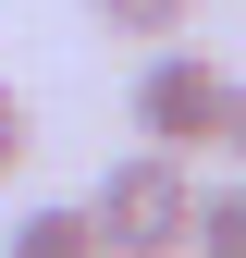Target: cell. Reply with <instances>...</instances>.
<instances>
[{"mask_svg":"<svg viewBox=\"0 0 246 258\" xmlns=\"http://www.w3.org/2000/svg\"><path fill=\"white\" fill-rule=\"evenodd\" d=\"M184 221H197V172L184 160H111L99 197H86V234H99V258H184Z\"/></svg>","mask_w":246,"mask_h":258,"instance_id":"6da1fadb","label":"cell"},{"mask_svg":"<svg viewBox=\"0 0 246 258\" xmlns=\"http://www.w3.org/2000/svg\"><path fill=\"white\" fill-rule=\"evenodd\" d=\"M222 99H234V74L209 49H148L136 61V136H148V160H197V148H222Z\"/></svg>","mask_w":246,"mask_h":258,"instance_id":"7a4b0ae2","label":"cell"},{"mask_svg":"<svg viewBox=\"0 0 246 258\" xmlns=\"http://www.w3.org/2000/svg\"><path fill=\"white\" fill-rule=\"evenodd\" d=\"M0 258H99V234H86V209H25L0 234Z\"/></svg>","mask_w":246,"mask_h":258,"instance_id":"3957f363","label":"cell"},{"mask_svg":"<svg viewBox=\"0 0 246 258\" xmlns=\"http://www.w3.org/2000/svg\"><path fill=\"white\" fill-rule=\"evenodd\" d=\"M184 258H246V184H209L184 221Z\"/></svg>","mask_w":246,"mask_h":258,"instance_id":"277c9868","label":"cell"},{"mask_svg":"<svg viewBox=\"0 0 246 258\" xmlns=\"http://www.w3.org/2000/svg\"><path fill=\"white\" fill-rule=\"evenodd\" d=\"M86 13H99L111 37H160V49H172L184 25H197V0H86Z\"/></svg>","mask_w":246,"mask_h":258,"instance_id":"5b68a950","label":"cell"},{"mask_svg":"<svg viewBox=\"0 0 246 258\" xmlns=\"http://www.w3.org/2000/svg\"><path fill=\"white\" fill-rule=\"evenodd\" d=\"M25 148H37V99H25V86L0 74V184L25 172Z\"/></svg>","mask_w":246,"mask_h":258,"instance_id":"8992f818","label":"cell"},{"mask_svg":"<svg viewBox=\"0 0 246 258\" xmlns=\"http://www.w3.org/2000/svg\"><path fill=\"white\" fill-rule=\"evenodd\" d=\"M222 160L246 172V74H234V99H222Z\"/></svg>","mask_w":246,"mask_h":258,"instance_id":"52a82bcc","label":"cell"}]
</instances>
